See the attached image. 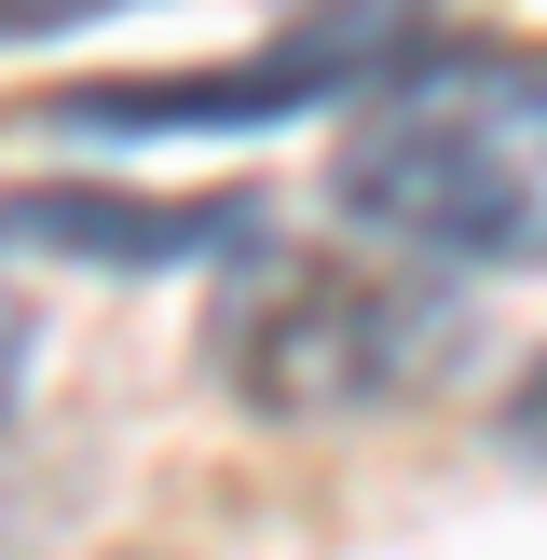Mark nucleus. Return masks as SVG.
<instances>
[{"instance_id":"nucleus-1","label":"nucleus","mask_w":547,"mask_h":560,"mask_svg":"<svg viewBox=\"0 0 547 560\" xmlns=\"http://www.w3.org/2000/svg\"><path fill=\"white\" fill-rule=\"evenodd\" d=\"M356 233L452 273H547V55H397L328 164Z\"/></svg>"},{"instance_id":"nucleus-2","label":"nucleus","mask_w":547,"mask_h":560,"mask_svg":"<svg viewBox=\"0 0 547 560\" xmlns=\"http://www.w3.org/2000/svg\"><path fill=\"white\" fill-rule=\"evenodd\" d=\"M206 370L260 424H370V410H410L465 370V315L424 273H356V260L274 246L219 288Z\"/></svg>"},{"instance_id":"nucleus-3","label":"nucleus","mask_w":547,"mask_h":560,"mask_svg":"<svg viewBox=\"0 0 547 560\" xmlns=\"http://www.w3.org/2000/svg\"><path fill=\"white\" fill-rule=\"evenodd\" d=\"M14 233H27V246H69V260L151 273V260H178V246H219V233H233V206H96V191H27Z\"/></svg>"},{"instance_id":"nucleus-4","label":"nucleus","mask_w":547,"mask_h":560,"mask_svg":"<svg viewBox=\"0 0 547 560\" xmlns=\"http://www.w3.org/2000/svg\"><path fill=\"white\" fill-rule=\"evenodd\" d=\"M82 14H109V0H0V42H55V27H82Z\"/></svg>"},{"instance_id":"nucleus-5","label":"nucleus","mask_w":547,"mask_h":560,"mask_svg":"<svg viewBox=\"0 0 547 560\" xmlns=\"http://www.w3.org/2000/svg\"><path fill=\"white\" fill-rule=\"evenodd\" d=\"M14 397H27V301L0 288V424H14Z\"/></svg>"},{"instance_id":"nucleus-6","label":"nucleus","mask_w":547,"mask_h":560,"mask_svg":"<svg viewBox=\"0 0 547 560\" xmlns=\"http://www.w3.org/2000/svg\"><path fill=\"white\" fill-rule=\"evenodd\" d=\"M507 438H520V452L547 465V370H534V383H520V397H507Z\"/></svg>"}]
</instances>
